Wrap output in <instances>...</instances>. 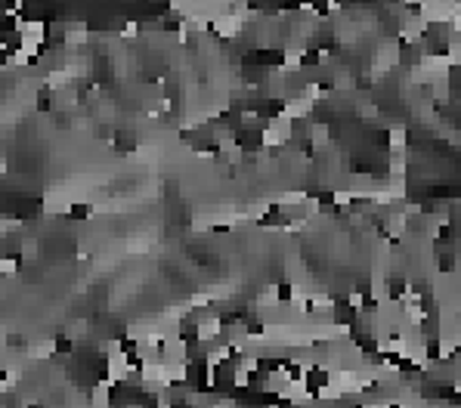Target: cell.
Masks as SVG:
<instances>
[{
    "mask_svg": "<svg viewBox=\"0 0 461 408\" xmlns=\"http://www.w3.org/2000/svg\"><path fill=\"white\" fill-rule=\"evenodd\" d=\"M19 269V257H0V272H16Z\"/></svg>",
    "mask_w": 461,
    "mask_h": 408,
    "instance_id": "2",
    "label": "cell"
},
{
    "mask_svg": "<svg viewBox=\"0 0 461 408\" xmlns=\"http://www.w3.org/2000/svg\"><path fill=\"white\" fill-rule=\"evenodd\" d=\"M90 214H93V207H90V204H74V207H71V217H74V220H87Z\"/></svg>",
    "mask_w": 461,
    "mask_h": 408,
    "instance_id": "1",
    "label": "cell"
}]
</instances>
